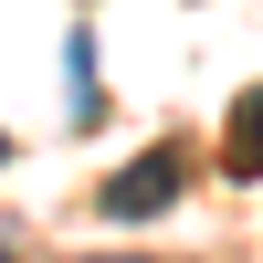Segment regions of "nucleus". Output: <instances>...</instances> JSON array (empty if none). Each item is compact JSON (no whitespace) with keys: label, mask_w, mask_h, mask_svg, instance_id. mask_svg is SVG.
Masks as SVG:
<instances>
[{"label":"nucleus","mask_w":263,"mask_h":263,"mask_svg":"<svg viewBox=\"0 0 263 263\" xmlns=\"http://www.w3.org/2000/svg\"><path fill=\"white\" fill-rule=\"evenodd\" d=\"M179 179H190V168H179V147H147L137 168H116V179L95 190V211H105V221H147V211H168V200H179Z\"/></svg>","instance_id":"1"},{"label":"nucleus","mask_w":263,"mask_h":263,"mask_svg":"<svg viewBox=\"0 0 263 263\" xmlns=\"http://www.w3.org/2000/svg\"><path fill=\"white\" fill-rule=\"evenodd\" d=\"M63 116H74V126H95V116H105V84H95V32H74V42H63Z\"/></svg>","instance_id":"2"},{"label":"nucleus","mask_w":263,"mask_h":263,"mask_svg":"<svg viewBox=\"0 0 263 263\" xmlns=\"http://www.w3.org/2000/svg\"><path fill=\"white\" fill-rule=\"evenodd\" d=\"M221 147H232V168H242V179H263V84L232 105V137H221Z\"/></svg>","instance_id":"3"},{"label":"nucleus","mask_w":263,"mask_h":263,"mask_svg":"<svg viewBox=\"0 0 263 263\" xmlns=\"http://www.w3.org/2000/svg\"><path fill=\"white\" fill-rule=\"evenodd\" d=\"M95 263H137V253H95Z\"/></svg>","instance_id":"4"},{"label":"nucleus","mask_w":263,"mask_h":263,"mask_svg":"<svg viewBox=\"0 0 263 263\" xmlns=\"http://www.w3.org/2000/svg\"><path fill=\"white\" fill-rule=\"evenodd\" d=\"M0 158H11V137H0Z\"/></svg>","instance_id":"5"},{"label":"nucleus","mask_w":263,"mask_h":263,"mask_svg":"<svg viewBox=\"0 0 263 263\" xmlns=\"http://www.w3.org/2000/svg\"><path fill=\"white\" fill-rule=\"evenodd\" d=\"M0 263H11V242H0Z\"/></svg>","instance_id":"6"}]
</instances>
